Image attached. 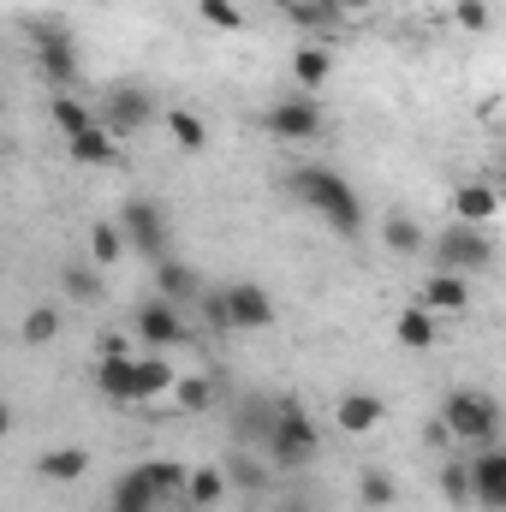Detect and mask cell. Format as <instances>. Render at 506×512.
<instances>
[{"label":"cell","mask_w":506,"mask_h":512,"mask_svg":"<svg viewBox=\"0 0 506 512\" xmlns=\"http://www.w3.org/2000/svg\"><path fill=\"white\" fill-rule=\"evenodd\" d=\"M441 495H447L453 507H465V501H471V471H465L459 459H453V465L441 471Z\"/></svg>","instance_id":"36"},{"label":"cell","mask_w":506,"mask_h":512,"mask_svg":"<svg viewBox=\"0 0 506 512\" xmlns=\"http://www.w3.org/2000/svg\"><path fill=\"white\" fill-rule=\"evenodd\" d=\"M262 453H268V465H280V471H304V465L322 459V429L304 417L298 399H274V423H268V435H262Z\"/></svg>","instance_id":"3"},{"label":"cell","mask_w":506,"mask_h":512,"mask_svg":"<svg viewBox=\"0 0 506 512\" xmlns=\"http://www.w3.org/2000/svg\"><path fill=\"white\" fill-rule=\"evenodd\" d=\"M155 286H161V298H167V304H179V310L203 298V280H197V268H185L179 256H161V262H155Z\"/></svg>","instance_id":"14"},{"label":"cell","mask_w":506,"mask_h":512,"mask_svg":"<svg viewBox=\"0 0 506 512\" xmlns=\"http://www.w3.org/2000/svg\"><path fill=\"white\" fill-rule=\"evenodd\" d=\"M66 155H72L78 167H114V161H120V137L102 131V126H84V131L66 137Z\"/></svg>","instance_id":"13"},{"label":"cell","mask_w":506,"mask_h":512,"mask_svg":"<svg viewBox=\"0 0 506 512\" xmlns=\"http://www.w3.org/2000/svg\"><path fill=\"white\" fill-rule=\"evenodd\" d=\"M268 423H274V405H268V399H251V405L239 411V441H245V447H262Z\"/></svg>","instance_id":"31"},{"label":"cell","mask_w":506,"mask_h":512,"mask_svg":"<svg viewBox=\"0 0 506 512\" xmlns=\"http://www.w3.org/2000/svg\"><path fill=\"white\" fill-rule=\"evenodd\" d=\"M167 393L179 399V411H209L215 405V382L209 376H185V382H173Z\"/></svg>","instance_id":"30"},{"label":"cell","mask_w":506,"mask_h":512,"mask_svg":"<svg viewBox=\"0 0 506 512\" xmlns=\"http://www.w3.org/2000/svg\"><path fill=\"white\" fill-rule=\"evenodd\" d=\"M334 417H340V429H346V435H370V429L381 423V399H376V393H340Z\"/></svg>","instance_id":"17"},{"label":"cell","mask_w":506,"mask_h":512,"mask_svg":"<svg viewBox=\"0 0 506 512\" xmlns=\"http://www.w3.org/2000/svg\"><path fill=\"white\" fill-rule=\"evenodd\" d=\"M120 256H126V239H120V227H114V221H102V227L90 233V262H96V268H114Z\"/></svg>","instance_id":"29"},{"label":"cell","mask_w":506,"mask_h":512,"mask_svg":"<svg viewBox=\"0 0 506 512\" xmlns=\"http://www.w3.org/2000/svg\"><path fill=\"white\" fill-rule=\"evenodd\" d=\"M459 24L465 30H489V6L483 0H459Z\"/></svg>","instance_id":"37"},{"label":"cell","mask_w":506,"mask_h":512,"mask_svg":"<svg viewBox=\"0 0 506 512\" xmlns=\"http://www.w3.org/2000/svg\"><path fill=\"white\" fill-rule=\"evenodd\" d=\"M489 262H495V239H489L483 227L453 221V227L435 239V268H441V274H471V268H489Z\"/></svg>","instance_id":"7"},{"label":"cell","mask_w":506,"mask_h":512,"mask_svg":"<svg viewBox=\"0 0 506 512\" xmlns=\"http://www.w3.org/2000/svg\"><path fill=\"white\" fill-rule=\"evenodd\" d=\"M60 280H66V292H72L78 304H96V298H102V274H96L90 262H72V268H66Z\"/></svg>","instance_id":"32"},{"label":"cell","mask_w":506,"mask_h":512,"mask_svg":"<svg viewBox=\"0 0 506 512\" xmlns=\"http://www.w3.org/2000/svg\"><path fill=\"white\" fill-rule=\"evenodd\" d=\"M453 209H459L465 227H489V221L501 215V191H495V185H459Z\"/></svg>","instance_id":"15"},{"label":"cell","mask_w":506,"mask_h":512,"mask_svg":"<svg viewBox=\"0 0 506 512\" xmlns=\"http://www.w3.org/2000/svg\"><path fill=\"white\" fill-rule=\"evenodd\" d=\"M137 340H143L149 352H173V346H185L191 334H185V316H179V304H167V298H149V304L137 310Z\"/></svg>","instance_id":"10"},{"label":"cell","mask_w":506,"mask_h":512,"mask_svg":"<svg viewBox=\"0 0 506 512\" xmlns=\"http://www.w3.org/2000/svg\"><path fill=\"white\" fill-rule=\"evenodd\" d=\"M197 12H203V24H215V30H245V12H239V0H197Z\"/></svg>","instance_id":"34"},{"label":"cell","mask_w":506,"mask_h":512,"mask_svg":"<svg viewBox=\"0 0 506 512\" xmlns=\"http://www.w3.org/2000/svg\"><path fill=\"white\" fill-rule=\"evenodd\" d=\"M161 120H167V131H173V143H179V149H203V143H209V126H203L191 108H167Z\"/></svg>","instance_id":"26"},{"label":"cell","mask_w":506,"mask_h":512,"mask_svg":"<svg viewBox=\"0 0 506 512\" xmlns=\"http://www.w3.org/2000/svg\"><path fill=\"white\" fill-rule=\"evenodd\" d=\"M334 12H358V6H376V0H328Z\"/></svg>","instance_id":"38"},{"label":"cell","mask_w":506,"mask_h":512,"mask_svg":"<svg viewBox=\"0 0 506 512\" xmlns=\"http://www.w3.org/2000/svg\"><path fill=\"white\" fill-rule=\"evenodd\" d=\"M137 477L155 489V501H167V495H185V465H167V459H149V465H137Z\"/></svg>","instance_id":"21"},{"label":"cell","mask_w":506,"mask_h":512,"mask_svg":"<svg viewBox=\"0 0 506 512\" xmlns=\"http://www.w3.org/2000/svg\"><path fill=\"white\" fill-rule=\"evenodd\" d=\"M120 239H126V251L137 256H167V221H161V209L149 203V197H131V203H120Z\"/></svg>","instance_id":"8"},{"label":"cell","mask_w":506,"mask_h":512,"mask_svg":"<svg viewBox=\"0 0 506 512\" xmlns=\"http://www.w3.org/2000/svg\"><path fill=\"white\" fill-rule=\"evenodd\" d=\"M328 66H334L328 48H298V54H292V78H298L304 90H322V84H328Z\"/></svg>","instance_id":"23"},{"label":"cell","mask_w":506,"mask_h":512,"mask_svg":"<svg viewBox=\"0 0 506 512\" xmlns=\"http://www.w3.org/2000/svg\"><path fill=\"white\" fill-rule=\"evenodd\" d=\"M24 36H30V54H36L42 78H48L54 90H78V78H84L78 36H72V30L54 18V12H42V18H24Z\"/></svg>","instance_id":"4"},{"label":"cell","mask_w":506,"mask_h":512,"mask_svg":"<svg viewBox=\"0 0 506 512\" xmlns=\"http://www.w3.org/2000/svg\"><path fill=\"white\" fill-rule=\"evenodd\" d=\"M185 501H191V507H221V501H227V477H221V465L185 471Z\"/></svg>","instance_id":"20"},{"label":"cell","mask_w":506,"mask_h":512,"mask_svg":"<svg viewBox=\"0 0 506 512\" xmlns=\"http://www.w3.org/2000/svg\"><path fill=\"white\" fill-rule=\"evenodd\" d=\"M274 512H316V507H310V501H280Z\"/></svg>","instance_id":"39"},{"label":"cell","mask_w":506,"mask_h":512,"mask_svg":"<svg viewBox=\"0 0 506 512\" xmlns=\"http://www.w3.org/2000/svg\"><path fill=\"white\" fill-rule=\"evenodd\" d=\"M96 387H102L114 405H143V399H155V393H167V387H173V364H167V358H131L126 340H120V334H108V340H102V370H96Z\"/></svg>","instance_id":"1"},{"label":"cell","mask_w":506,"mask_h":512,"mask_svg":"<svg viewBox=\"0 0 506 512\" xmlns=\"http://www.w3.org/2000/svg\"><path fill=\"white\" fill-rule=\"evenodd\" d=\"M54 334H60V310H54V304H36V310L24 316V340H30V346H48Z\"/></svg>","instance_id":"33"},{"label":"cell","mask_w":506,"mask_h":512,"mask_svg":"<svg viewBox=\"0 0 506 512\" xmlns=\"http://www.w3.org/2000/svg\"><path fill=\"white\" fill-rule=\"evenodd\" d=\"M262 126L274 137H286V143H310L322 131V108H316V96H286V102H274L262 114Z\"/></svg>","instance_id":"11"},{"label":"cell","mask_w":506,"mask_h":512,"mask_svg":"<svg viewBox=\"0 0 506 512\" xmlns=\"http://www.w3.org/2000/svg\"><path fill=\"white\" fill-rule=\"evenodd\" d=\"M441 429H447V441L489 447L495 429H501V405H495V393H483V387H453V393L441 399Z\"/></svg>","instance_id":"5"},{"label":"cell","mask_w":506,"mask_h":512,"mask_svg":"<svg viewBox=\"0 0 506 512\" xmlns=\"http://www.w3.org/2000/svg\"><path fill=\"white\" fill-rule=\"evenodd\" d=\"M161 108L149 102V90H137V84H120V90H108V108L96 114V126L114 131V137H131V131H143L155 120Z\"/></svg>","instance_id":"9"},{"label":"cell","mask_w":506,"mask_h":512,"mask_svg":"<svg viewBox=\"0 0 506 512\" xmlns=\"http://www.w3.org/2000/svg\"><path fill=\"white\" fill-rule=\"evenodd\" d=\"M48 114H54V126L66 131V137H72V131H84V126H96V114H90V108H84V102H78V96H72V90H60V96H54V108H48Z\"/></svg>","instance_id":"28"},{"label":"cell","mask_w":506,"mask_h":512,"mask_svg":"<svg viewBox=\"0 0 506 512\" xmlns=\"http://www.w3.org/2000/svg\"><path fill=\"white\" fill-rule=\"evenodd\" d=\"M399 340H405L411 352H429V346H435V316H429L423 304H411V310L399 316Z\"/></svg>","instance_id":"24"},{"label":"cell","mask_w":506,"mask_h":512,"mask_svg":"<svg viewBox=\"0 0 506 512\" xmlns=\"http://www.w3.org/2000/svg\"><path fill=\"white\" fill-rule=\"evenodd\" d=\"M280 6H286V18L304 24V30H334V24H340V12H334L328 0H280Z\"/></svg>","instance_id":"25"},{"label":"cell","mask_w":506,"mask_h":512,"mask_svg":"<svg viewBox=\"0 0 506 512\" xmlns=\"http://www.w3.org/2000/svg\"><path fill=\"white\" fill-rule=\"evenodd\" d=\"M6 429H12V411H6V399H0V435H6Z\"/></svg>","instance_id":"40"},{"label":"cell","mask_w":506,"mask_h":512,"mask_svg":"<svg viewBox=\"0 0 506 512\" xmlns=\"http://www.w3.org/2000/svg\"><path fill=\"white\" fill-rule=\"evenodd\" d=\"M381 239H387V251H393V256H417V251H423V233H417V221H411V215H387Z\"/></svg>","instance_id":"27"},{"label":"cell","mask_w":506,"mask_h":512,"mask_svg":"<svg viewBox=\"0 0 506 512\" xmlns=\"http://www.w3.org/2000/svg\"><path fill=\"white\" fill-rule=\"evenodd\" d=\"M221 477H227V489L256 495V489L268 483V465L256 459V447H233V453H227V465H221Z\"/></svg>","instance_id":"19"},{"label":"cell","mask_w":506,"mask_h":512,"mask_svg":"<svg viewBox=\"0 0 506 512\" xmlns=\"http://www.w3.org/2000/svg\"><path fill=\"white\" fill-rule=\"evenodd\" d=\"M161 501H155V489L137 477V471H126L120 483H114V512H155Z\"/></svg>","instance_id":"22"},{"label":"cell","mask_w":506,"mask_h":512,"mask_svg":"<svg viewBox=\"0 0 506 512\" xmlns=\"http://www.w3.org/2000/svg\"><path fill=\"white\" fill-rule=\"evenodd\" d=\"M465 471H471V501H477L483 512H501L506 507V453H501V447L489 441Z\"/></svg>","instance_id":"12"},{"label":"cell","mask_w":506,"mask_h":512,"mask_svg":"<svg viewBox=\"0 0 506 512\" xmlns=\"http://www.w3.org/2000/svg\"><path fill=\"white\" fill-rule=\"evenodd\" d=\"M203 310H209V322L227 334V328H268L274 322V298L256 286V280H233V286H221L215 298H203Z\"/></svg>","instance_id":"6"},{"label":"cell","mask_w":506,"mask_h":512,"mask_svg":"<svg viewBox=\"0 0 506 512\" xmlns=\"http://www.w3.org/2000/svg\"><path fill=\"white\" fill-rule=\"evenodd\" d=\"M292 191H298V203L316 209L340 239H358V233H364V197H358L334 167H298V173H292Z\"/></svg>","instance_id":"2"},{"label":"cell","mask_w":506,"mask_h":512,"mask_svg":"<svg viewBox=\"0 0 506 512\" xmlns=\"http://www.w3.org/2000/svg\"><path fill=\"white\" fill-rule=\"evenodd\" d=\"M90 471V453L84 447H48L42 459H36V477L42 483H78Z\"/></svg>","instance_id":"16"},{"label":"cell","mask_w":506,"mask_h":512,"mask_svg":"<svg viewBox=\"0 0 506 512\" xmlns=\"http://www.w3.org/2000/svg\"><path fill=\"white\" fill-rule=\"evenodd\" d=\"M358 495H364V507H393V477L387 471H358Z\"/></svg>","instance_id":"35"},{"label":"cell","mask_w":506,"mask_h":512,"mask_svg":"<svg viewBox=\"0 0 506 512\" xmlns=\"http://www.w3.org/2000/svg\"><path fill=\"white\" fill-rule=\"evenodd\" d=\"M465 304H471L465 274H441V268H435V274H429V286H423V310H453V316H459Z\"/></svg>","instance_id":"18"}]
</instances>
